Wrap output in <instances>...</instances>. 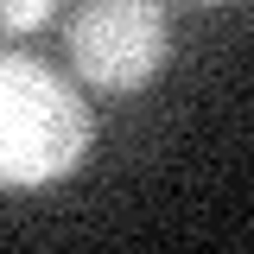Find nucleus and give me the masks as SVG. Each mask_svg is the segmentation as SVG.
<instances>
[{"label": "nucleus", "instance_id": "f03ea898", "mask_svg": "<svg viewBox=\"0 0 254 254\" xmlns=\"http://www.w3.org/2000/svg\"><path fill=\"white\" fill-rule=\"evenodd\" d=\"M64 51L89 89L133 95L165 70V6L159 0H83L64 26Z\"/></svg>", "mask_w": 254, "mask_h": 254}, {"label": "nucleus", "instance_id": "20e7f679", "mask_svg": "<svg viewBox=\"0 0 254 254\" xmlns=\"http://www.w3.org/2000/svg\"><path fill=\"white\" fill-rule=\"evenodd\" d=\"M203 6H210V0H203Z\"/></svg>", "mask_w": 254, "mask_h": 254}, {"label": "nucleus", "instance_id": "7ed1b4c3", "mask_svg": "<svg viewBox=\"0 0 254 254\" xmlns=\"http://www.w3.org/2000/svg\"><path fill=\"white\" fill-rule=\"evenodd\" d=\"M58 13V0H0V38H19V32H38Z\"/></svg>", "mask_w": 254, "mask_h": 254}, {"label": "nucleus", "instance_id": "f257e3e1", "mask_svg": "<svg viewBox=\"0 0 254 254\" xmlns=\"http://www.w3.org/2000/svg\"><path fill=\"white\" fill-rule=\"evenodd\" d=\"M95 121L70 76L26 51H0V190H32L70 178L89 159Z\"/></svg>", "mask_w": 254, "mask_h": 254}]
</instances>
